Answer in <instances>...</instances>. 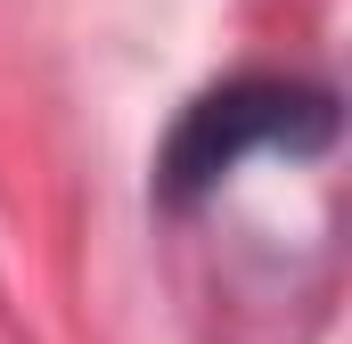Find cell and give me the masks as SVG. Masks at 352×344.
Instances as JSON below:
<instances>
[{"instance_id": "1", "label": "cell", "mask_w": 352, "mask_h": 344, "mask_svg": "<svg viewBox=\"0 0 352 344\" xmlns=\"http://www.w3.org/2000/svg\"><path fill=\"white\" fill-rule=\"evenodd\" d=\"M336 140V98L311 83H287V74H246V83L205 90L164 140V164H156V189L164 205H197L213 197L246 156H311Z\"/></svg>"}]
</instances>
